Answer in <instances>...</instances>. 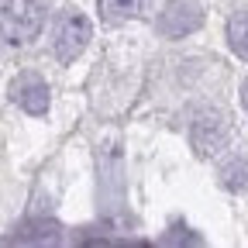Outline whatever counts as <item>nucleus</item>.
Here are the masks:
<instances>
[{
    "label": "nucleus",
    "instance_id": "4",
    "mask_svg": "<svg viewBox=\"0 0 248 248\" xmlns=\"http://www.w3.org/2000/svg\"><path fill=\"white\" fill-rule=\"evenodd\" d=\"M193 148L200 155H214V152H221L224 141H228V121L224 114H217V110H200L197 121H193Z\"/></svg>",
    "mask_w": 248,
    "mask_h": 248
},
{
    "label": "nucleus",
    "instance_id": "3",
    "mask_svg": "<svg viewBox=\"0 0 248 248\" xmlns=\"http://www.w3.org/2000/svg\"><path fill=\"white\" fill-rule=\"evenodd\" d=\"M203 21V11L197 0H169L166 11L159 14V28H162V35L169 38H183V35H190V31H197Z\"/></svg>",
    "mask_w": 248,
    "mask_h": 248
},
{
    "label": "nucleus",
    "instance_id": "2",
    "mask_svg": "<svg viewBox=\"0 0 248 248\" xmlns=\"http://www.w3.org/2000/svg\"><path fill=\"white\" fill-rule=\"evenodd\" d=\"M90 42V21L76 11L62 14V21L55 24V55L62 62H73Z\"/></svg>",
    "mask_w": 248,
    "mask_h": 248
},
{
    "label": "nucleus",
    "instance_id": "5",
    "mask_svg": "<svg viewBox=\"0 0 248 248\" xmlns=\"http://www.w3.org/2000/svg\"><path fill=\"white\" fill-rule=\"evenodd\" d=\"M11 100L21 104L28 114H45L48 110V86L38 76H21L11 83Z\"/></svg>",
    "mask_w": 248,
    "mask_h": 248
},
{
    "label": "nucleus",
    "instance_id": "7",
    "mask_svg": "<svg viewBox=\"0 0 248 248\" xmlns=\"http://www.w3.org/2000/svg\"><path fill=\"white\" fill-rule=\"evenodd\" d=\"M221 183L234 193H245L248 190V159H231L224 169H221Z\"/></svg>",
    "mask_w": 248,
    "mask_h": 248
},
{
    "label": "nucleus",
    "instance_id": "6",
    "mask_svg": "<svg viewBox=\"0 0 248 248\" xmlns=\"http://www.w3.org/2000/svg\"><path fill=\"white\" fill-rule=\"evenodd\" d=\"M228 42L241 59H248V11H238L228 21Z\"/></svg>",
    "mask_w": 248,
    "mask_h": 248
},
{
    "label": "nucleus",
    "instance_id": "9",
    "mask_svg": "<svg viewBox=\"0 0 248 248\" xmlns=\"http://www.w3.org/2000/svg\"><path fill=\"white\" fill-rule=\"evenodd\" d=\"M241 104H245V110H248V79H245V86H241Z\"/></svg>",
    "mask_w": 248,
    "mask_h": 248
},
{
    "label": "nucleus",
    "instance_id": "8",
    "mask_svg": "<svg viewBox=\"0 0 248 248\" xmlns=\"http://www.w3.org/2000/svg\"><path fill=\"white\" fill-rule=\"evenodd\" d=\"M138 4L141 0H100V11H104V17L117 21V17H131L138 11Z\"/></svg>",
    "mask_w": 248,
    "mask_h": 248
},
{
    "label": "nucleus",
    "instance_id": "1",
    "mask_svg": "<svg viewBox=\"0 0 248 248\" xmlns=\"http://www.w3.org/2000/svg\"><path fill=\"white\" fill-rule=\"evenodd\" d=\"M42 24H45V14L38 0H4L0 4V38L11 45H24L38 38Z\"/></svg>",
    "mask_w": 248,
    "mask_h": 248
}]
</instances>
